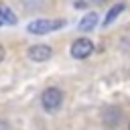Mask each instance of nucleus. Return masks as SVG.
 <instances>
[{"label": "nucleus", "instance_id": "7ed1b4c3", "mask_svg": "<svg viewBox=\"0 0 130 130\" xmlns=\"http://www.w3.org/2000/svg\"><path fill=\"white\" fill-rule=\"evenodd\" d=\"M93 49H95V45H93L91 39L79 37V39H75L71 43V57L73 59H85V57H89L93 53Z\"/></svg>", "mask_w": 130, "mask_h": 130}, {"label": "nucleus", "instance_id": "6e6552de", "mask_svg": "<svg viewBox=\"0 0 130 130\" xmlns=\"http://www.w3.org/2000/svg\"><path fill=\"white\" fill-rule=\"evenodd\" d=\"M124 10V2H118V4H114L110 10H108V14H106V18H104V24L108 26V24H112L118 16H120V12Z\"/></svg>", "mask_w": 130, "mask_h": 130}, {"label": "nucleus", "instance_id": "20e7f679", "mask_svg": "<svg viewBox=\"0 0 130 130\" xmlns=\"http://www.w3.org/2000/svg\"><path fill=\"white\" fill-rule=\"evenodd\" d=\"M26 55H28V59H30V61L43 63V61L51 59V55H53V49H51L49 45H43V43H39V45H32V47H28Z\"/></svg>", "mask_w": 130, "mask_h": 130}, {"label": "nucleus", "instance_id": "423d86ee", "mask_svg": "<svg viewBox=\"0 0 130 130\" xmlns=\"http://www.w3.org/2000/svg\"><path fill=\"white\" fill-rule=\"evenodd\" d=\"M95 24H98V12H89V14H85V16L79 20V30H81V32H87V30H91Z\"/></svg>", "mask_w": 130, "mask_h": 130}, {"label": "nucleus", "instance_id": "9b49d317", "mask_svg": "<svg viewBox=\"0 0 130 130\" xmlns=\"http://www.w3.org/2000/svg\"><path fill=\"white\" fill-rule=\"evenodd\" d=\"M91 2H95V4H104L106 0H91Z\"/></svg>", "mask_w": 130, "mask_h": 130}, {"label": "nucleus", "instance_id": "9d476101", "mask_svg": "<svg viewBox=\"0 0 130 130\" xmlns=\"http://www.w3.org/2000/svg\"><path fill=\"white\" fill-rule=\"evenodd\" d=\"M4 55H6V51H4V47H2V45H0V61H2V59H4Z\"/></svg>", "mask_w": 130, "mask_h": 130}, {"label": "nucleus", "instance_id": "39448f33", "mask_svg": "<svg viewBox=\"0 0 130 130\" xmlns=\"http://www.w3.org/2000/svg\"><path fill=\"white\" fill-rule=\"evenodd\" d=\"M120 118H122V112H120V108H108V110L104 112V124H106L108 128L116 126V124L120 122Z\"/></svg>", "mask_w": 130, "mask_h": 130}, {"label": "nucleus", "instance_id": "1a4fd4ad", "mask_svg": "<svg viewBox=\"0 0 130 130\" xmlns=\"http://www.w3.org/2000/svg\"><path fill=\"white\" fill-rule=\"evenodd\" d=\"M0 130H8V124H6V122H4V120H2V122H0Z\"/></svg>", "mask_w": 130, "mask_h": 130}, {"label": "nucleus", "instance_id": "0eeeda50", "mask_svg": "<svg viewBox=\"0 0 130 130\" xmlns=\"http://www.w3.org/2000/svg\"><path fill=\"white\" fill-rule=\"evenodd\" d=\"M16 14L6 4H0V24H16Z\"/></svg>", "mask_w": 130, "mask_h": 130}, {"label": "nucleus", "instance_id": "f257e3e1", "mask_svg": "<svg viewBox=\"0 0 130 130\" xmlns=\"http://www.w3.org/2000/svg\"><path fill=\"white\" fill-rule=\"evenodd\" d=\"M63 26H65V20H61V18H39V20L28 22L26 30L30 35H49V32L59 30Z\"/></svg>", "mask_w": 130, "mask_h": 130}, {"label": "nucleus", "instance_id": "f03ea898", "mask_svg": "<svg viewBox=\"0 0 130 130\" xmlns=\"http://www.w3.org/2000/svg\"><path fill=\"white\" fill-rule=\"evenodd\" d=\"M63 91L59 89V87H47L43 93H41V106H43V110L45 112H49V114H53V112H57L61 106H63Z\"/></svg>", "mask_w": 130, "mask_h": 130}]
</instances>
